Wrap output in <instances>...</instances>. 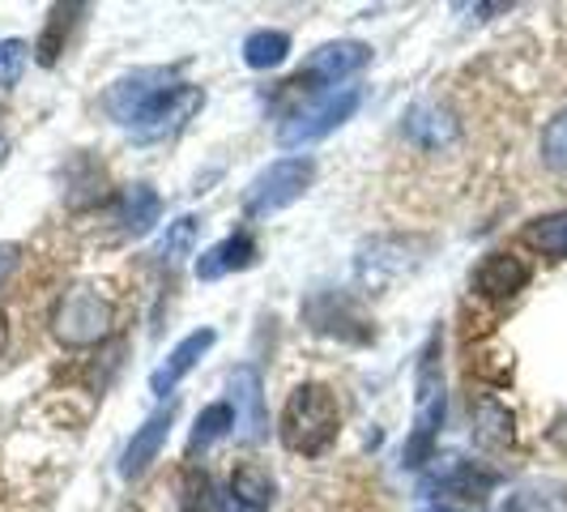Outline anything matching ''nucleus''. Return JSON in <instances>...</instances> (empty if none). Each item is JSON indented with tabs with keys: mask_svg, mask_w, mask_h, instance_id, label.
Here are the masks:
<instances>
[{
	"mask_svg": "<svg viewBox=\"0 0 567 512\" xmlns=\"http://www.w3.org/2000/svg\"><path fill=\"white\" fill-rule=\"evenodd\" d=\"M341 431V410L329 385H299L282 406L278 419V440L290 453L320 457Z\"/></svg>",
	"mask_w": 567,
	"mask_h": 512,
	"instance_id": "1",
	"label": "nucleus"
},
{
	"mask_svg": "<svg viewBox=\"0 0 567 512\" xmlns=\"http://www.w3.org/2000/svg\"><path fill=\"white\" fill-rule=\"evenodd\" d=\"M440 350L444 341L440 334H431L419 355V376H414V431L401 449V461L410 470H419L423 461H431V449H435V436L444 427V363H440Z\"/></svg>",
	"mask_w": 567,
	"mask_h": 512,
	"instance_id": "2",
	"label": "nucleus"
},
{
	"mask_svg": "<svg viewBox=\"0 0 567 512\" xmlns=\"http://www.w3.org/2000/svg\"><path fill=\"white\" fill-rule=\"evenodd\" d=\"M312 180H316L312 158H303V154L278 158V163H269V167L260 171L252 184L244 188V214H248V218L278 214V209H286V205H295V201L303 197V193L312 188Z\"/></svg>",
	"mask_w": 567,
	"mask_h": 512,
	"instance_id": "3",
	"label": "nucleus"
},
{
	"mask_svg": "<svg viewBox=\"0 0 567 512\" xmlns=\"http://www.w3.org/2000/svg\"><path fill=\"white\" fill-rule=\"evenodd\" d=\"M115 325V308L107 295H99L94 286H73L64 290L56 304V316H52V329L64 346H94L112 334Z\"/></svg>",
	"mask_w": 567,
	"mask_h": 512,
	"instance_id": "4",
	"label": "nucleus"
},
{
	"mask_svg": "<svg viewBox=\"0 0 567 512\" xmlns=\"http://www.w3.org/2000/svg\"><path fill=\"white\" fill-rule=\"evenodd\" d=\"M359 103H363V94H359L354 85L316 99L312 107H299V112L286 115L282 124H278V145H282V150H303V145L329 137L333 129H341L350 115L359 112Z\"/></svg>",
	"mask_w": 567,
	"mask_h": 512,
	"instance_id": "5",
	"label": "nucleus"
},
{
	"mask_svg": "<svg viewBox=\"0 0 567 512\" xmlns=\"http://www.w3.org/2000/svg\"><path fill=\"white\" fill-rule=\"evenodd\" d=\"M200 107H205V90L193 82H175L128 124V133H133V142H163L171 133H179Z\"/></svg>",
	"mask_w": 567,
	"mask_h": 512,
	"instance_id": "6",
	"label": "nucleus"
},
{
	"mask_svg": "<svg viewBox=\"0 0 567 512\" xmlns=\"http://www.w3.org/2000/svg\"><path fill=\"white\" fill-rule=\"evenodd\" d=\"M303 320L312 325L316 334H329V338L341 341H371V325L368 316L354 308L350 295L341 290H316L312 299L303 304Z\"/></svg>",
	"mask_w": 567,
	"mask_h": 512,
	"instance_id": "7",
	"label": "nucleus"
},
{
	"mask_svg": "<svg viewBox=\"0 0 567 512\" xmlns=\"http://www.w3.org/2000/svg\"><path fill=\"white\" fill-rule=\"evenodd\" d=\"M230 410H235V436L244 444H260L269 436V419H265V385H260V371L252 363L230 371Z\"/></svg>",
	"mask_w": 567,
	"mask_h": 512,
	"instance_id": "8",
	"label": "nucleus"
},
{
	"mask_svg": "<svg viewBox=\"0 0 567 512\" xmlns=\"http://www.w3.org/2000/svg\"><path fill=\"white\" fill-rule=\"evenodd\" d=\"M171 78H175V69H137L133 78H120L107 90V112H112L115 124L128 129L163 90H171Z\"/></svg>",
	"mask_w": 567,
	"mask_h": 512,
	"instance_id": "9",
	"label": "nucleus"
},
{
	"mask_svg": "<svg viewBox=\"0 0 567 512\" xmlns=\"http://www.w3.org/2000/svg\"><path fill=\"white\" fill-rule=\"evenodd\" d=\"M499 483L491 470H478L474 461H453L444 474H435V495L444 509H470L478 512L486 500V491Z\"/></svg>",
	"mask_w": 567,
	"mask_h": 512,
	"instance_id": "10",
	"label": "nucleus"
},
{
	"mask_svg": "<svg viewBox=\"0 0 567 512\" xmlns=\"http://www.w3.org/2000/svg\"><path fill=\"white\" fill-rule=\"evenodd\" d=\"M171 423H175V406L167 401L163 410H154V414L133 431V440H128V449H124V461H120V479H142L145 470H150V461L163 453V444H167V436H171Z\"/></svg>",
	"mask_w": 567,
	"mask_h": 512,
	"instance_id": "11",
	"label": "nucleus"
},
{
	"mask_svg": "<svg viewBox=\"0 0 567 512\" xmlns=\"http://www.w3.org/2000/svg\"><path fill=\"white\" fill-rule=\"evenodd\" d=\"M214 341H218L214 329H197V334H188V338L179 341L167 359H163V368H154V376H150V393H154V398L175 393V385H179V380H184V376H188V371L197 368L200 359L209 355V346H214Z\"/></svg>",
	"mask_w": 567,
	"mask_h": 512,
	"instance_id": "12",
	"label": "nucleus"
},
{
	"mask_svg": "<svg viewBox=\"0 0 567 512\" xmlns=\"http://www.w3.org/2000/svg\"><path fill=\"white\" fill-rule=\"evenodd\" d=\"M529 286V265L512 253H491L474 269V290L483 299H512Z\"/></svg>",
	"mask_w": 567,
	"mask_h": 512,
	"instance_id": "13",
	"label": "nucleus"
},
{
	"mask_svg": "<svg viewBox=\"0 0 567 512\" xmlns=\"http://www.w3.org/2000/svg\"><path fill=\"white\" fill-rule=\"evenodd\" d=\"M371 48L359 39H338V43H324L308 57V82H341L359 69H368Z\"/></svg>",
	"mask_w": 567,
	"mask_h": 512,
	"instance_id": "14",
	"label": "nucleus"
},
{
	"mask_svg": "<svg viewBox=\"0 0 567 512\" xmlns=\"http://www.w3.org/2000/svg\"><path fill=\"white\" fill-rule=\"evenodd\" d=\"M256 260V239L252 235H227V239H218L214 248H205L197 256V278L200 283H218V278H227V274H239V269H248Z\"/></svg>",
	"mask_w": 567,
	"mask_h": 512,
	"instance_id": "15",
	"label": "nucleus"
},
{
	"mask_svg": "<svg viewBox=\"0 0 567 512\" xmlns=\"http://www.w3.org/2000/svg\"><path fill=\"white\" fill-rule=\"evenodd\" d=\"M405 137L419 150H444L456 137V115L440 103H419L405 112Z\"/></svg>",
	"mask_w": 567,
	"mask_h": 512,
	"instance_id": "16",
	"label": "nucleus"
},
{
	"mask_svg": "<svg viewBox=\"0 0 567 512\" xmlns=\"http://www.w3.org/2000/svg\"><path fill=\"white\" fill-rule=\"evenodd\" d=\"M414 248V239H375L371 248H363L359 256V278L363 286H389L393 278H401L405 269H410V260H401V253H410Z\"/></svg>",
	"mask_w": 567,
	"mask_h": 512,
	"instance_id": "17",
	"label": "nucleus"
},
{
	"mask_svg": "<svg viewBox=\"0 0 567 512\" xmlns=\"http://www.w3.org/2000/svg\"><path fill=\"white\" fill-rule=\"evenodd\" d=\"M230 495H235V504H244L248 512H265L274 509V500H278V483H274V474L265 465L244 461V465L230 470Z\"/></svg>",
	"mask_w": 567,
	"mask_h": 512,
	"instance_id": "18",
	"label": "nucleus"
},
{
	"mask_svg": "<svg viewBox=\"0 0 567 512\" xmlns=\"http://www.w3.org/2000/svg\"><path fill=\"white\" fill-rule=\"evenodd\" d=\"M512 440H516V419H512L508 406L495 398H478V406H474V444L495 453V449H508Z\"/></svg>",
	"mask_w": 567,
	"mask_h": 512,
	"instance_id": "19",
	"label": "nucleus"
},
{
	"mask_svg": "<svg viewBox=\"0 0 567 512\" xmlns=\"http://www.w3.org/2000/svg\"><path fill=\"white\" fill-rule=\"evenodd\" d=\"M158 218H163V197H158L150 184L124 188V197H120V223H124V231H128L133 239L150 235Z\"/></svg>",
	"mask_w": 567,
	"mask_h": 512,
	"instance_id": "20",
	"label": "nucleus"
},
{
	"mask_svg": "<svg viewBox=\"0 0 567 512\" xmlns=\"http://www.w3.org/2000/svg\"><path fill=\"white\" fill-rule=\"evenodd\" d=\"M525 244H529L534 253L550 256V260H564L567 256V209L534 218V223L525 227Z\"/></svg>",
	"mask_w": 567,
	"mask_h": 512,
	"instance_id": "21",
	"label": "nucleus"
},
{
	"mask_svg": "<svg viewBox=\"0 0 567 512\" xmlns=\"http://www.w3.org/2000/svg\"><path fill=\"white\" fill-rule=\"evenodd\" d=\"M504 512H567V487L559 483L516 487L508 500H504Z\"/></svg>",
	"mask_w": 567,
	"mask_h": 512,
	"instance_id": "22",
	"label": "nucleus"
},
{
	"mask_svg": "<svg viewBox=\"0 0 567 512\" xmlns=\"http://www.w3.org/2000/svg\"><path fill=\"white\" fill-rule=\"evenodd\" d=\"M290 57V34L282 30H252L244 39V64L248 69H278Z\"/></svg>",
	"mask_w": 567,
	"mask_h": 512,
	"instance_id": "23",
	"label": "nucleus"
},
{
	"mask_svg": "<svg viewBox=\"0 0 567 512\" xmlns=\"http://www.w3.org/2000/svg\"><path fill=\"white\" fill-rule=\"evenodd\" d=\"M235 431V410H230V401H214V406H205L197 414V423H193V436H188V449L200 453V449H209V444H218L223 436Z\"/></svg>",
	"mask_w": 567,
	"mask_h": 512,
	"instance_id": "24",
	"label": "nucleus"
},
{
	"mask_svg": "<svg viewBox=\"0 0 567 512\" xmlns=\"http://www.w3.org/2000/svg\"><path fill=\"white\" fill-rule=\"evenodd\" d=\"M197 231H200V223L193 218V214L175 218V223L167 227V235H163V244H158V256H163L167 265H179L184 256H193V244H197Z\"/></svg>",
	"mask_w": 567,
	"mask_h": 512,
	"instance_id": "25",
	"label": "nucleus"
},
{
	"mask_svg": "<svg viewBox=\"0 0 567 512\" xmlns=\"http://www.w3.org/2000/svg\"><path fill=\"white\" fill-rule=\"evenodd\" d=\"M542 158H546V167L567 171V107L542 129Z\"/></svg>",
	"mask_w": 567,
	"mask_h": 512,
	"instance_id": "26",
	"label": "nucleus"
},
{
	"mask_svg": "<svg viewBox=\"0 0 567 512\" xmlns=\"http://www.w3.org/2000/svg\"><path fill=\"white\" fill-rule=\"evenodd\" d=\"M30 43L22 39H0V85H18V78L27 73Z\"/></svg>",
	"mask_w": 567,
	"mask_h": 512,
	"instance_id": "27",
	"label": "nucleus"
},
{
	"mask_svg": "<svg viewBox=\"0 0 567 512\" xmlns=\"http://www.w3.org/2000/svg\"><path fill=\"white\" fill-rule=\"evenodd\" d=\"M18 265H22V244H0V290L13 278Z\"/></svg>",
	"mask_w": 567,
	"mask_h": 512,
	"instance_id": "28",
	"label": "nucleus"
},
{
	"mask_svg": "<svg viewBox=\"0 0 567 512\" xmlns=\"http://www.w3.org/2000/svg\"><path fill=\"white\" fill-rule=\"evenodd\" d=\"M546 436H550V444H555V449H564V453H567V414H559V419H555V427H550Z\"/></svg>",
	"mask_w": 567,
	"mask_h": 512,
	"instance_id": "29",
	"label": "nucleus"
},
{
	"mask_svg": "<svg viewBox=\"0 0 567 512\" xmlns=\"http://www.w3.org/2000/svg\"><path fill=\"white\" fill-rule=\"evenodd\" d=\"M209 512H248V509L235 504V495H214V500H209Z\"/></svg>",
	"mask_w": 567,
	"mask_h": 512,
	"instance_id": "30",
	"label": "nucleus"
},
{
	"mask_svg": "<svg viewBox=\"0 0 567 512\" xmlns=\"http://www.w3.org/2000/svg\"><path fill=\"white\" fill-rule=\"evenodd\" d=\"M4 346H9V320L0 313V355H4Z\"/></svg>",
	"mask_w": 567,
	"mask_h": 512,
	"instance_id": "31",
	"label": "nucleus"
},
{
	"mask_svg": "<svg viewBox=\"0 0 567 512\" xmlns=\"http://www.w3.org/2000/svg\"><path fill=\"white\" fill-rule=\"evenodd\" d=\"M4 158H9V142L0 137V167H4Z\"/></svg>",
	"mask_w": 567,
	"mask_h": 512,
	"instance_id": "32",
	"label": "nucleus"
},
{
	"mask_svg": "<svg viewBox=\"0 0 567 512\" xmlns=\"http://www.w3.org/2000/svg\"><path fill=\"white\" fill-rule=\"evenodd\" d=\"M435 512H470V509H444V504H435Z\"/></svg>",
	"mask_w": 567,
	"mask_h": 512,
	"instance_id": "33",
	"label": "nucleus"
},
{
	"mask_svg": "<svg viewBox=\"0 0 567 512\" xmlns=\"http://www.w3.org/2000/svg\"><path fill=\"white\" fill-rule=\"evenodd\" d=\"M120 512H142V509H137V504H128V509H120Z\"/></svg>",
	"mask_w": 567,
	"mask_h": 512,
	"instance_id": "34",
	"label": "nucleus"
}]
</instances>
